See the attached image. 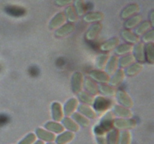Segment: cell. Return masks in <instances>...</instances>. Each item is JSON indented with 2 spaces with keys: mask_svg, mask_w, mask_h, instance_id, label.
I'll use <instances>...</instances> for the list:
<instances>
[{
  "mask_svg": "<svg viewBox=\"0 0 154 144\" xmlns=\"http://www.w3.org/2000/svg\"><path fill=\"white\" fill-rule=\"evenodd\" d=\"M93 105V110L96 112V114H102L111 107L112 105V101L106 97L98 96L96 98H94Z\"/></svg>",
  "mask_w": 154,
  "mask_h": 144,
  "instance_id": "cell-1",
  "label": "cell"
},
{
  "mask_svg": "<svg viewBox=\"0 0 154 144\" xmlns=\"http://www.w3.org/2000/svg\"><path fill=\"white\" fill-rule=\"evenodd\" d=\"M113 114H114L113 112H108L105 113L103 118H102L99 125L96 128V133H103L111 128L113 124V118H114Z\"/></svg>",
  "mask_w": 154,
  "mask_h": 144,
  "instance_id": "cell-2",
  "label": "cell"
},
{
  "mask_svg": "<svg viewBox=\"0 0 154 144\" xmlns=\"http://www.w3.org/2000/svg\"><path fill=\"white\" fill-rule=\"evenodd\" d=\"M83 75L80 72H75L72 76V87L74 93H79L82 91L83 84H84Z\"/></svg>",
  "mask_w": 154,
  "mask_h": 144,
  "instance_id": "cell-3",
  "label": "cell"
},
{
  "mask_svg": "<svg viewBox=\"0 0 154 144\" xmlns=\"http://www.w3.org/2000/svg\"><path fill=\"white\" fill-rule=\"evenodd\" d=\"M116 95H117V101L121 104L122 106H124V107L129 109L133 106V101L131 99L130 96H129V94L126 92L120 90L116 92Z\"/></svg>",
  "mask_w": 154,
  "mask_h": 144,
  "instance_id": "cell-4",
  "label": "cell"
},
{
  "mask_svg": "<svg viewBox=\"0 0 154 144\" xmlns=\"http://www.w3.org/2000/svg\"><path fill=\"white\" fill-rule=\"evenodd\" d=\"M90 77L102 84H106L109 82L110 76L106 72L101 70H93L90 73Z\"/></svg>",
  "mask_w": 154,
  "mask_h": 144,
  "instance_id": "cell-5",
  "label": "cell"
},
{
  "mask_svg": "<svg viewBox=\"0 0 154 144\" xmlns=\"http://www.w3.org/2000/svg\"><path fill=\"white\" fill-rule=\"evenodd\" d=\"M132 50H133V56L135 59H137L139 62H144L145 61L144 44L142 43H137Z\"/></svg>",
  "mask_w": 154,
  "mask_h": 144,
  "instance_id": "cell-6",
  "label": "cell"
},
{
  "mask_svg": "<svg viewBox=\"0 0 154 144\" xmlns=\"http://www.w3.org/2000/svg\"><path fill=\"white\" fill-rule=\"evenodd\" d=\"M78 105V100L75 98H71L68 100L63 108V114L66 116H70L75 112Z\"/></svg>",
  "mask_w": 154,
  "mask_h": 144,
  "instance_id": "cell-7",
  "label": "cell"
},
{
  "mask_svg": "<svg viewBox=\"0 0 154 144\" xmlns=\"http://www.w3.org/2000/svg\"><path fill=\"white\" fill-rule=\"evenodd\" d=\"M51 112H52L53 118L55 121H60L63 119V110L61 104L58 102H54L51 105Z\"/></svg>",
  "mask_w": 154,
  "mask_h": 144,
  "instance_id": "cell-8",
  "label": "cell"
},
{
  "mask_svg": "<svg viewBox=\"0 0 154 144\" xmlns=\"http://www.w3.org/2000/svg\"><path fill=\"white\" fill-rule=\"evenodd\" d=\"M118 67V58L116 56H113L107 62L105 66V72L109 74H114Z\"/></svg>",
  "mask_w": 154,
  "mask_h": 144,
  "instance_id": "cell-9",
  "label": "cell"
},
{
  "mask_svg": "<svg viewBox=\"0 0 154 144\" xmlns=\"http://www.w3.org/2000/svg\"><path fill=\"white\" fill-rule=\"evenodd\" d=\"M125 77V73L122 69L116 70L115 73L114 74L112 77L109 80V82L111 84V86H117L120 85L123 81Z\"/></svg>",
  "mask_w": 154,
  "mask_h": 144,
  "instance_id": "cell-10",
  "label": "cell"
},
{
  "mask_svg": "<svg viewBox=\"0 0 154 144\" xmlns=\"http://www.w3.org/2000/svg\"><path fill=\"white\" fill-rule=\"evenodd\" d=\"M78 109L79 113H81L84 116H87L90 118H94L96 117V112L93 108H91L88 105L83 104L78 106Z\"/></svg>",
  "mask_w": 154,
  "mask_h": 144,
  "instance_id": "cell-11",
  "label": "cell"
},
{
  "mask_svg": "<svg viewBox=\"0 0 154 144\" xmlns=\"http://www.w3.org/2000/svg\"><path fill=\"white\" fill-rule=\"evenodd\" d=\"M102 28V24L97 22V23H94L90 26L89 30L87 31V34H86V38L88 40H93L95 38L98 36V34L100 32L101 29Z\"/></svg>",
  "mask_w": 154,
  "mask_h": 144,
  "instance_id": "cell-12",
  "label": "cell"
},
{
  "mask_svg": "<svg viewBox=\"0 0 154 144\" xmlns=\"http://www.w3.org/2000/svg\"><path fill=\"white\" fill-rule=\"evenodd\" d=\"M84 87L86 90L92 95H96L99 93V87L97 84L92 80L90 78H86L84 80Z\"/></svg>",
  "mask_w": 154,
  "mask_h": 144,
  "instance_id": "cell-13",
  "label": "cell"
},
{
  "mask_svg": "<svg viewBox=\"0 0 154 144\" xmlns=\"http://www.w3.org/2000/svg\"><path fill=\"white\" fill-rule=\"evenodd\" d=\"M65 20H66V16H65L64 14L61 13V12L58 13L51 20L49 24V28H51V29L57 28L60 26L63 25L64 23Z\"/></svg>",
  "mask_w": 154,
  "mask_h": 144,
  "instance_id": "cell-14",
  "label": "cell"
},
{
  "mask_svg": "<svg viewBox=\"0 0 154 144\" xmlns=\"http://www.w3.org/2000/svg\"><path fill=\"white\" fill-rule=\"evenodd\" d=\"M6 13L13 16H21L26 14V10L22 7L17 5H9L5 8Z\"/></svg>",
  "mask_w": 154,
  "mask_h": 144,
  "instance_id": "cell-15",
  "label": "cell"
},
{
  "mask_svg": "<svg viewBox=\"0 0 154 144\" xmlns=\"http://www.w3.org/2000/svg\"><path fill=\"white\" fill-rule=\"evenodd\" d=\"M75 29V26L72 23H67L66 25L63 26L61 28L57 29L56 31L55 34L57 37H64V36L68 35Z\"/></svg>",
  "mask_w": 154,
  "mask_h": 144,
  "instance_id": "cell-16",
  "label": "cell"
},
{
  "mask_svg": "<svg viewBox=\"0 0 154 144\" xmlns=\"http://www.w3.org/2000/svg\"><path fill=\"white\" fill-rule=\"evenodd\" d=\"M113 113L118 116L123 117V118L124 117H130L132 116V112L130 111V110L124 107V106H119V105H115L114 106Z\"/></svg>",
  "mask_w": 154,
  "mask_h": 144,
  "instance_id": "cell-17",
  "label": "cell"
},
{
  "mask_svg": "<svg viewBox=\"0 0 154 144\" xmlns=\"http://www.w3.org/2000/svg\"><path fill=\"white\" fill-rule=\"evenodd\" d=\"M139 10V7L138 4H132L128 5L127 7L125 8L123 10L121 13V17L125 19V18H128L129 16H132L133 14L136 13Z\"/></svg>",
  "mask_w": 154,
  "mask_h": 144,
  "instance_id": "cell-18",
  "label": "cell"
},
{
  "mask_svg": "<svg viewBox=\"0 0 154 144\" xmlns=\"http://www.w3.org/2000/svg\"><path fill=\"white\" fill-rule=\"evenodd\" d=\"M119 39L117 38H113L109 39L108 40L105 41V43L101 45V50L104 51H109L111 50L114 48H116L119 44Z\"/></svg>",
  "mask_w": 154,
  "mask_h": 144,
  "instance_id": "cell-19",
  "label": "cell"
},
{
  "mask_svg": "<svg viewBox=\"0 0 154 144\" xmlns=\"http://www.w3.org/2000/svg\"><path fill=\"white\" fill-rule=\"evenodd\" d=\"M144 56L150 64L154 63V45L153 43H148L144 49Z\"/></svg>",
  "mask_w": 154,
  "mask_h": 144,
  "instance_id": "cell-20",
  "label": "cell"
},
{
  "mask_svg": "<svg viewBox=\"0 0 154 144\" xmlns=\"http://www.w3.org/2000/svg\"><path fill=\"white\" fill-rule=\"evenodd\" d=\"M134 61H135V58L132 54H126L124 56L118 59V65L120 68H127L131 65L134 62Z\"/></svg>",
  "mask_w": 154,
  "mask_h": 144,
  "instance_id": "cell-21",
  "label": "cell"
},
{
  "mask_svg": "<svg viewBox=\"0 0 154 144\" xmlns=\"http://www.w3.org/2000/svg\"><path fill=\"white\" fill-rule=\"evenodd\" d=\"M98 87H99V92H100L103 95L111 97L116 94L115 89L111 86H108L107 84H100L98 86Z\"/></svg>",
  "mask_w": 154,
  "mask_h": 144,
  "instance_id": "cell-22",
  "label": "cell"
},
{
  "mask_svg": "<svg viewBox=\"0 0 154 144\" xmlns=\"http://www.w3.org/2000/svg\"><path fill=\"white\" fill-rule=\"evenodd\" d=\"M121 35L122 37H123V38L126 41L129 42V43L137 44L139 42V38H138V36L135 35V34H133L132 32H131L129 30H123L121 32Z\"/></svg>",
  "mask_w": 154,
  "mask_h": 144,
  "instance_id": "cell-23",
  "label": "cell"
},
{
  "mask_svg": "<svg viewBox=\"0 0 154 144\" xmlns=\"http://www.w3.org/2000/svg\"><path fill=\"white\" fill-rule=\"evenodd\" d=\"M143 68V66L141 63H134L127 67L126 69V74L128 76H135L138 74Z\"/></svg>",
  "mask_w": 154,
  "mask_h": 144,
  "instance_id": "cell-24",
  "label": "cell"
},
{
  "mask_svg": "<svg viewBox=\"0 0 154 144\" xmlns=\"http://www.w3.org/2000/svg\"><path fill=\"white\" fill-rule=\"evenodd\" d=\"M114 124L117 128H132L135 124L134 119H124V118H118L114 121Z\"/></svg>",
  "mask_w": 154,
  "mask_h": 144,
  "instance_id": "cell-25",
  "label": "cell"
},
{
  "mask_svg": "<svg viewBox=\"0 0 154 144\" xmlns=\"http://www.w3.org/2000/svg\"><path fill=\"white\" fill-rule=\"evenodd\" d=\"M78 98L81 102L87 105H93V101H94V98L92 95H90L88 92L84 91H81L79 93H78Z\"/></svg>",
  "mask_w": 154,
  "mask_h": 144,
  "instance_id": "cell-26",
  "label": "cell"
},
{
  "mask_svg": "<svg viewBox=\"0 0 154 144\" xmlns=\"http://www.w3.org/2000/svg\"><path fill=\"white\" fill-rule=\"evenodd\" d=\"M104 15L101 12H90L84 16V20L86 22H95V21H99L103 19Z\"/></svg>",
  "mask_w": 154,
  "mask_h": 144,
  "instance_id": "cell-27",
  "label": "cell"
},
{
  "mask_svg": "<svg viewBox=\"0 0 154 144\" xmlns=\"http://www.w3.org/2000/svg\"><path fill=\"white\" fill-rule=\"evenodd\" d=\"M132 44H123L120 46H117L115 50V52L117 55H125V54H129L132 50Z\"/></svg>",
  "mask_w": 154,
  "mask_h": 144,
  "instance_id": "cell-28",
  "label": "cell"
},
{
  "mask_svg": "<svg viewBox=\"0 0 154 144\" xmlns=\"http://www.w3.org/2000/svg\"><path fill=\"white\" fill-rule=\"evenodd\" d=\"M108 61V54L102 53L98 56L96 58V65L99 69H103L106 65L107 62Z\"/></svg>",
  "mask_w": 154,
  "mask_h": 144,
  "instance_id": "cell-29",
  "label": "cell"
},
{
  "mask_svg": "<svg viewBox=\"0 0 154 144\" xmlns=\"http://www.w3.org/2000/svg\"><path fill=\"white\" fill-rule=\"evenodd\" d=\"M141 20H142V16L141 15H136V16H132V17H131L130 19H129L125 22V27L126 28H133V27H135V26H137L141 22Z\"/></svg>",
  "mask_w": 154,
  "mask_h": 144,
  "instance_id": "cell-30",
  "label": "cell"
},
{
  "mask_svg": "<svg viewBox=\"0 0 154 144\" xmlns=\"http://www.w3.org/2000/svg\"><path fill=\"white\" fill-rule=\"evenodd\" d=\"M150 26H151V25H150V22H147V21H145V22H142V23H141L138 28H135V35H138V36L142 35L145 32H147V30L150 28Z\"/></svg>",
  "mask_w": 154,
  "mask_h": 144,
  "instance_id": "cell-31",
  "label": "cell"
},
{
  "mask_svg": "<svg viewBox=\"0 0 154 144\" xmlns=\"http://www.w3.org/2000/svg\"><path fill=\"white\" fill-rule=\"evenodd\" d=\"M67 19L69 20L70 22H75L77 20V14L75 12V8L72 6H69L66 9V15Z\"/></svg>",
  "mask_w": 154,
  "mask_h": 144,
  "instance_id": "cell-32",
  "label": "cell"
},
{
  "mask_svg": "<svg viewBox=\"0 0 154 144\" xmlns=\"http://www.w3.org/2000/svg\"><path fill=\"white\" fill-rule=\"evenodd\" d=\"M72 117H73V118L75 121L78 122L81 125L87 126L89 124V120L85 116H84L81 113H79V112H74L72 114Z\"/></svg>",
  "mask_w": 154,
  "mask_h": 144,
  "instance_id": "cell-33",
  "label": "cell"
},
{
  "mask_svg": "<svg viewBox=\"0 0 154 144\" xmlns=\"http://www.w3.org/2000/svg\"><path fill=\"white\" fill-rule=\"evenodd\" d=\"M62 120H63V124H64L68 129H70V130H75H75H78V126L77 125L76 123H75L73 120L71 119L70 118L66 117V118H63Z\"/></svg>",
  "mask_w": 154,
  "mask_h": 144,
  "instance_id": "cell-34",
  "label": "cell"
},
{
  "mask_svg": "<svg viewBox=\"0 0 154 144\" xmlns=\"http://www.w3.org/2000/svg\"><path fill=\"white\" fill-rule=\"evenodd\" d=\"M45 127L49 129L50 130H52V131L56 132V133H60L63 130V128L61 124H58L57 122H52L47 123L45 124Z\"/></svg>",
  "mask_w": 154,
  "mask_h": 144,
  "instance_id": "cell-35",
  "label": "cell"
},
{
  "mask_svg": "<svg viewBox=\"0 0 154 144\" xmlns=\"http://www.w3.org/2000/svg\"><path fill=\"white\" fill-rule=\"evenodd\" d=\"M75 12H76L79 16H82L86 10L85 5H84L82 0H75Z\"/></svg>",
  "mask_w": 154,
  "mask_h": 144,
  "instance_id": "cell-36",
  "label": "cell"
},
{
  "mask_svg": "<svg viewBox=\"0 0 154 144\" xmlns=\"http://www.w3.org/2000/svg\"><path fill=\"white\" fill-rule=\"evenodd\" d=\"M37 134L40 137L43 138L44 140H52L53 137H54V135L48 133V132L45 131L42 129H38Z\"/></svg>",
  "mask_w": 154,
  "mask_h": 144,
  "instance_id": "cell-37",
  "label": "cell"
},
{
  "mask_svg": "<svg viewBox=\"0 0 154 144\" xmlns=\"http://www.w3.org/2000/svg\"><path fill=\"white\" fill-rule=\"evenodd\" d=\"M154 40V31L150 30V32L146 33L144 36L143 37V40L146 43H153Z\"/></svg>",
  "mask_w": 154,
  "mask_h": 144,
  "instance_id": "cell-38",
  "label": "cell"
},
{
  "mask_svg": "<svg viewBox=\"0 0 154 144\" xmlns=\"http://www.w3.org/2000/svg\"><path fill=\"white\" fill-rule=\"evenodd\" d=\"M72 136H73V134H72V133L67 132V133H65L64 134L61 135V136L59 137V139L57 140V142L59 141L60 143H63V142H65L66 141L71 140V138H72Z\"/></svg>",
  "mask_w": 154,
  "mask_h": 144,
  "instance_id": "cell-39",
  "label": "cell"
},
{
  "mask_svg": "<svg viewBox=\"0 0 154 144\" xmlns=\"http://www.w3.org/2000/svg\"><path fill=\"white\" fill-rule=\"evenodd\" d=\"M72 2V0H55V4L57 5L63 7V6L66 5V4H70Z\"/></svg>",
  "mask_w": 154,
  "mask_h": 144,
  "instance_id": "cell-40",
  "label": "cell"
},
{
  "mask_svg": "<svg viewBox=\"0 0 154 144\" xmlns=\"http://www.w3.org/2000/svg\"><path fill=\"white\" fill-rule=\"evenodd\" d=\"M35 139V136L33 134H29L28 136L25 138L24 140H23V142H20V144H29L30 142H32V141Z\"/></svg>",
  "mask_w": 154,
  "mask_h": 144,
  "instance_id": "cell-41",
  "label": "cell"
},
{
  "mask_svg": "<svg viewBox=\"0 0 154 144\" xmlns=\"http://www.w3.org/2000/svg\"><path fill=\"white\" fill-rule=\"evenodd\" d=\"M150 16H151V20H152V25H153V12H152V13H151V15H150Z\"/></svg>",
  "mask_w": 154,
  "mask_h": 144,
  "instance_id": "cell-42",
  "label": "cell"
}]
</instances>
